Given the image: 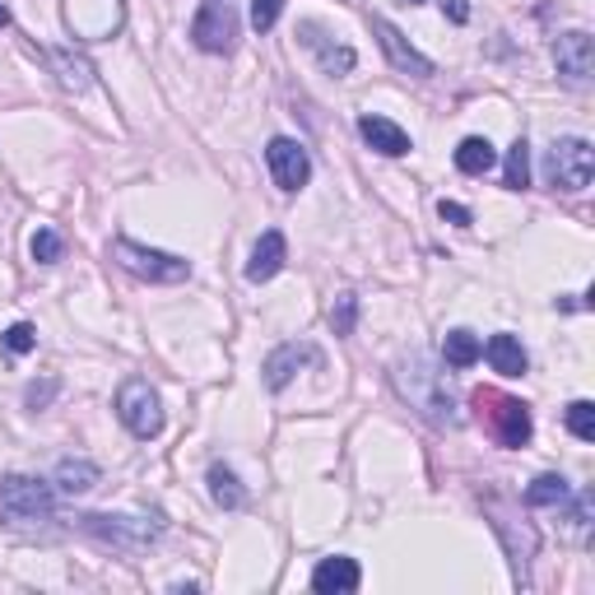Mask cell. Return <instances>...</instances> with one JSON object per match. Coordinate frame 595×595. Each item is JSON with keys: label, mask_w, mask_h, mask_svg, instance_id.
Here are the masks:
<instances>
[{"label": "cell", "mask_w": 595, "mask_h": 595, "mask_svg": "<svg viewBox=\"0 0 595 595\" xmlns=\"http://www.w3.org/2000/svg\"><path fill=\"white\" fill-rule=\"evenodd\" d=\"M307 363H316V345H307V340H289V345H280V349H270L266 363H261L266 386H270V391H284Z\"/></svg>", "instance_id": "4fadbf2b"}, {"label": "cell", "mask_w": 595, "mask_h": 595, "mask_svg": "<svg viewBox=\"0 0 595 595\" xmlns=\"http://www.w3.org/2000/svg\"><path fill=\"white\" fill-rule=\"evenodd\" d=\"M0 345H5V353H33L37 349V326H29V322H14L5 335H0Z\"/></svg>", "instance_id": "83f0119b"}, {"label": "cell", "mask_w": 595, "mask_h": 595, "mask_svg": "<svg viewBox=\"0 0 595 595\" xmlns=\"http://www.w3.org/2000/svg\"><path fill=\"white\" fill-rule=\"evenodd\" d=\"M353 326H359V293H340L330 303V330L335 335H353Z\"/></svg>", "instance_id": "4316f807"}, {"label": "cell", "mask_w": 595, "mask_h": 595, "mask_svg": "<svg viewBox=\"0 0 595 595\" xmlns=\"http://www.w3.org/2000/svg\"><path fill=\"white\" fill-rule=\"evenodd\" d=\"M298 43L316 56V66H322V75H330V79H345L353 66H359V52L326 37V29L316 24V19H303V24H298Z\"/></svg>", "instance_id": "7c38bea8"}, {"label": "cell", "mask_w": 595, "mask_h": 595, "mask_svg": "<svg viewBox=\"0 0 595 595\" xmlns=\"http://www.w3.org/2000/svg\"><path fill=\"white\" fill-rule=\"evenodd\" d=\"M484 359H489L493 372H503V377H526V363H530L517 335H493V340L484 345Z\"/></svg>", "instance_id": "ffe728a7"}, {"label": "cell", "mask_w": 595, "mask_h": 595, "mask_svg": "<svg viewBox=\"0 0 595 595\" xmlns=\"http://www.w3.org/2000/svg\"><path fill=\"white\" fill-rule=\"evenodd\" d=\"M43 61L52 66V75L61 79V89H70V93H85V89L93 85L89 56H79L75 47H47V52H43Z\"/></svg>", "instance_id": "2e32d148"}, {"label": "cell", "mask_w": 595, "mask_h": 595, "mask_svg": "<svg viewBox=\"0 0 595 595\" xmlns=\"http://www.w3.org/2000/svg\"><path fill=\"white\" fill-rule=\"evenodd\" d=\"M205 484H210V498L220 503L224 512H243V507L251 503V493L243 489V480H237V474H233V470H228L224 461H214V465H210Z\"/></svg>", "instance_id": "d6986e66"}, {"label": "cell", "mask_w": 595, "mask_h": 595, "mask_svg": "<svg viewBox=\"0 0 595 595\" xmlns=\"http://www.w3.org/2000/svg\"><path fill=\"white\" fill-rule=\"evenodd\" d=\"M545 177H549V187H559L568 195L586 191L591 177H595V149H591V141H582V135H563V141H553L549 154H545Z\"/></svg>", "instance_id": "5b68a950"}, {"label": "cell", "mask_w": 595, "mask_h": 595, "mask_svg": "<svg viewBox=\"0 0 595 595\" xmlns=\"http://www.w3.org/2000/svg\"><path fill=\"white\" fill-rule=\"evenodd\" d=\"M98 480H103V470H98L93 461H85V456H66L61 465H56V474H52V484H56V493H89V489H98Z\"/></svg>", "instance_id": "ac0fdd59"}, {"label": "cell", "mask_w": 595, "mask_h": 595, "mask_svg": "<svg viewBox=\"0 0 595 595\" xmlns=\"http://www.w3.org/2000/svg\"><path fill=\"white\" fill-rule=\"evenodd\" d=\"M409 5H424V0H409Z\"/></svg>", "instance_id": "836d02e7"}, {"label": "cell", "mask_w": 595, "mask_h": 595, "mask_svg": "<svg viewBox=\"0 0 595 595\" xmlns=\"http://www.w3.org/2000/svg\"><path fill=\"white\" fill-rule=\"evenodd\" d=\"M75 526L85 530L89 540L122 549V553H145L164 540V521L158 517H126V512H85Z\"/></svg>", "instance_id": "7a4b0ae2"}, {"label": "cell", "mask_w": 595, "mask_h": 595, "mask_svg": "<svg viewBox=\"0 0 595 595\" xmlns=\"http://www.w3.org/2000/svg\"><path fill=\"white\" fill-rule=\"evenodd\" d=\"M503 187H507V191H526V187H530V145H526V141H517V145L507 149Z\"/></svg>", "instance_id": "cb8c5ba5"}, {"label": "cell", "mask_w": 595, "mask_h": 595, "mask_svg": "<svg viewBox=\"0 0 595 595\" xmlns=\"http://www.w3.org/2000/svg\"><path fill=\"white\" fill-rule=\"evenodd\" d=\"M568 498H572V484L563 480V474H540V480L521 493L526 507H563Z\"/></svg>", "instance_id": "603a6c76"}, {"label": "cell", "mask_w": 595, "mask_h": 595, "mask_svg": "<svg viewBox=\"0 0 595 595\" xmlns=\"http://www.w3.org/2000/svg\"><path fill=\"white\" fill-rule=\"evenodd\" d=\"M237 33H243V14L237 0H201V14L191 19V43L210 56H233Z\"/></svg>", "instance_id": "52a82bcc"}, {"label": "cell", "mask_w": 595, "mask_h": 595, "mask_svg": "<svg viewBox=\"0 0 595 595\" xmlns=\"http://www.w3.org/2000/svg\"><path fill=\"white\" fill-rule=\"evenodd\" d=\"M112 261L122 266L126 274H135V280H149V284H182V280H191L187 256L145 247V243H135V237H112Z\"/></svg>", "instance_id": "3957f363"}, {"label": "cell", "mask_w": 595, "mask_h": 595, "mask_svg": "<svg viewBox=\"0 0 595 595\" xmlns=\"http://www.w3.org/2000/svg\"><path fill=\"white\" fill-rule=\"evenodd\" d=\"M442 359H447V368H474V363L484 359L480 335H474V330H447V340H442Z\"/></svg>", "instance_id": "7402d4cb"}, {"label": "cell", "mask_w": 595, "mask_h": 595, "mask_svg": "<svg viewBox=\"0 0 595 595\" xmlns=\"http://www.w3.org/2000/svg\"><path fill=\"white\" fill-rule=\"evenodd\" d=\"M266 168L274 177V187L289 191V195L312 182V154L298 141H289V135H274V141L266 145Z\"/></svg>", "instance_id": "30bf717a"}, {"label": "cell", "mask_w": 595, "mask_h": 595, "mask_svg": "<svg viewBox=\"0 0 595 595\" xmlns=\"http://www.w3.org/2000/svg\"><path fill=\"white\" fill-rule=\"evenodd\" d=\"M438 214H442L447 224H456V228H470L474 224V214L465 205H456V201H438Z\"/></svg>", "instance_id": "4dcf8cb0"}, {"label": "cell", "mask_w": 595, "mask_h": 595, "mask_svg": "<svg viewBox=\"0 0 595 595\" xmlns=\"http://www.w3.org/2000/svg\"><path fill=\"white\" fill-rule=\"evenodd\" d=\"M359 586H363V568H359V559H349V553H335V559H322L312 568L316 595H349Z\"/></svg>", "instance_id": "5bb4252c"}, {"label": "cell", "mask_w": 595, "mask_h": 595, "mask_svg": "<svg viewBox=\"0 0 595 595\" xmlns=\"http://www.w3.org/2000/svg\"><path fill=\"white\" fill-rule=\"evenodd\" d=\"M284 261H289V237H284L280 228H266V233H261V243L251 247L247 280H251V284H270L274 274L284 270Z\"/></svg>", "instance_id": "9a60e30c"}, {"label": "cell", "mask_w": 595, "mask_h": 595, "mask_svg": "<svg viewBox=\"0 0 595 595\" xmlns=\"http://www.w3.org/2000/svg\"><path fill=\"white\" fill-rule=\"evenodd\" d=\"M284 14V0H251V29L256 33H270L274 24H280Z\"/></svg>", "instance_id": "f546056e"}, {"label": "cell", "mask_w": 595, "mask_h": 595, "mask_svg": "<svg viewBox=\"0 0 595 595\" xmlns=\"http://www.w3.org/2000/svg\"><path fill=\"white\" fill-rule=\"evenodd\" d=\"M56 395H61V377H43V382H29L24 386V405L29 409H47Z\"/></svg>", "instance_id": "f1b7e54d"}, {"label": "cell", "mask_w": 595, "mask_h": 595, "mask_svg": "<svg viewBox=\"0 0 595 595\" xmlns=\"http://www.w3.org/2000/svg\"><path fill=\"white\" fill-rule=\"evenodd\" d=\"M29 251H33V261L37 266H56L66 256V237L56 233V228H37L33 233V243H29Z\"/></svg>", "instance_id": "484cf974"}, {"label": "cell", "mask_w": 595, "mask_h": 595, "mask_svg": "<svg viewBox=\"0 0 595 595\" xmlns=\"http://www.w3.org/2000/svg\"><path fill=\"white\" fill-rule=\"evenodd\" d=\"M474 405L489 419V433L498 438V447H526L530 433H535V419H530V405L512 401V395H498V391H474Z\"/></svg>", "instance_id": "ba28073f"}, {"label": "cell", "mask_w": 595, "mask_h": 595, "mask_svg": "<svg viewBox=\"0 0 595 595\" xmlns=\"http://www.w3.org/2000/svg\"><path fill=\"white\" fill-rule=\"evenodd\" d=\"M359 135L377 154H386V158H405L414 149V141L391 122V116H359Z\"/></svg>", "instance_id": "e0dca14e"}, {"label": "cell", "mask_w": 595, "mask_h": 595, "mask_svg": "<svg viewBox=\"0 0 595 595\" xmlns=\"http://www.w3.org/2000/svg\"><path fill=\"white\" fill-rule=\"evenodd\" d=\"M372 33H377V43H382L391 70H401V75H409V79H433V75H438V66H433L419 47H409V37L395 29L391 19L377 14V19H372Z\"/></svg>", "instance_id": "8fae6325"}, {"label": "cell", "mask_w": 595, "mask_h": 595, "mask_svg": "<svg viewBox=\"0 0 595 595\" xmlns=\"http://www.w3.org/2000/svg\"><path fill=\"white\" fill-rule=\"evenodd\" d=\"M442 10H447L451 24H470V5H465V0H442Z\"/></svg>", "instance_id": "1f68e13d"}, {"label": "cell", "mask_w": 595, "mask_h": 595, "mask_svg": "<svg viewBox=\"0 0 595 595\" xmlns=\"http://www.w3.org/2000/svg\"><path fill=\"white\" fill-rule=\"evenodd\" d=\"M553 70L568 89H591L595 79V37L572 29V33H559L553 37Z\"/></svg>", "instance_id": "9c48e42d"}, {"label": "cell", "mask_w": 595, "mask_h": 595, "mask_svg": "<svg viewBox=\"0 0 595 595\" xmlns=\"http://www.w3.org/2000/svg\"><path fill=\"white\" fill-rule=\"evenodd\" d=\"M10 24V10H5V0H0V29H5Z\"/></svg>", "instance_id": "d6a6232c"}, {"label": "cell", "mask_w": 595, "mask_h": 595, "mask_svg": "<svg viewBox=\"0 0 595 595\" xmlns=\"http://www.w3.org/2000/svg\"><path fill=\"white\" fill-rule=\"evenodd\" d=\"M456 168H461L465 177H484L498 168V149H493L484 135H470V141L456 145Z\"/></svg>", "instance_id": "44dd1931"}, {"label": "cell", "mask_w": 595, "mask_h": 595, "mask_svg": "<svg viewBox=\"0 0 595 595\" xmlns=\"http://www.w3.org/2000/svg\"><path fill=\"white\" fill-rule=\"evenodd\" d=\"M563 424H568V433L577 442H595V405L591 401H572L563 409Z\"/></svg>", "instance_id": "d4e9b609"}, {"label": "cell", "mask_w": 595, "mask_h": 595, "mask_svg": "<svg viewBox=\"0 0 595 595\" xmlns=\"http://www.w3.org/2000/svg\"><path fill=\"white\" fill-rule=\"evenodd\" d=\"M116 419H122L131 438H141V442L164 433V401H158V391L145 377H126L122 382V391H116Z\"/></svg>", "instance_id": "8992f818"}, {"label": "cell", "mask_w": 595, "mask_h": 595, "mask_svg": "<svg viewBox=\"0 0 595 595\" xmlns=\"http://www.w3.org/2000/svg\"><path fill=\"white\" fill-rule=\"evenodd\" d=\"M391 377H395V391L409 401V409H419L428 424H438V428H456V424H461V414H456L451 391L442 386V372H438V363H433V353L414 349L409 359L395 363Z\"/></svg>", "instance_id": "6da1fadb"}, {"label": "cell", "mask_w": 595, "mask_h": 595, "mask_svg": "<svg viewBox=\"0 0 595 595\" xmlns=\"http://www.w3.org/2000/svg\"><path fill=\"white\" fill-rule=\"evenodd\" d=\"M0 512H5L14 526L56 521V484L33 480V474H5V480H0Z\"/></svg>", "instance_id": "277c9868"}]
</instances>
